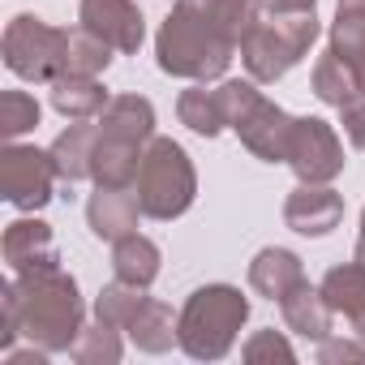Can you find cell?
<instances>
[{"label":"cell","mask_w":365,"mask_h":365,"mask_svg":"<svg viewBox=\"0 0 365 365\" xmlns=\"http://www.w3.org/2000/svg\"><path fill=\"white\" fill-rule=\"evenodd\" d=\"M14 292H18L22 335L48 352H73V344L86 327V305H82L78 279L56 262V267L14 275Z\"/></svg>","instance_id":"1"},{"label":"cell","mask_w":365,"mask_h":365,"mask_svg":"<svg viewBox=\"0 0 365 365\" xmlns=\"http://www.w3.org/2000/svg\"><path fill=\"white\" fill-rule=\"evenodd\" d=\"M237 56V43L228 35H220L207 18H198L190 5L168 9V18L159 22L155 35V61L168 78H185V82H215L228 73Z\"/></svg>","instance_id":"2"},{"label":"cell","mask_w":365,"mask_h":365,"mask_svg":"<svg viewBox=\"0 0 365 365\" xmlns=\"http://www.w3.org/2000/svg\"><path fill=\"white\" fill-rule=\"evenodd\" d=\"M250 322V297L232 284H207L194 288L180 305V352L194 361H220L232 352L241 327Z\"/></svg>","instance_id":"3"},{"label":"cell","mask_w":365,"mask_h":365,"mask_svg":"<svg viewBox=\"0 0 365 365\" xmlns=\"http://www.w3.org/2000/svg\"><path fill=\"white\" fill-rule=\"evenodd\" d=\"M215 95H220L228 129L241 138V146L254 159L288 163V138H292V120L297 116H288L275 99H267L254 78H224Z\"/></svg>","instance_id":"4"},{"label":"cell","mask_w":365,"mask_h":365,"mask_svg":"<svg viewBox=\"0 0 365 365\" xmlns=\"http://www.w3.org/2000/svg\"><path fill=\"white\" fill-rule=\"evenodd\" d=\"M318 14H258L241 39V65L254 82H279L292 65H301L309 56V48L318 43Z\"/></svg>","instance_id":"5"},{"label":"cell","mask_w":365,"mask_h":365,"mask_svg":"<svg viewBox=\"0 0 365 365\" xmlns=\"http://www.w3.org/2000/svg\"><path fill=\"white\" fill-rule=\"evenodd\" d=\"M133 194H138L146 220H159V224L180 220L198 198V172H194L190 150L172 138H150L138 180H133Z\"/></svg>","instance_id":"6"},{"label":"cell","mask_w":365,"mask_h":365,"mask_svg":"<svg viewBox=\"0 0 365 365\" xmlns=\"http://www.w3.org/2000/svg\"><path fill=\"white\" fill-rule=\"evenodd\" d=\"M65 48H69V31L48 26L35 14H18L5 26V43H0L9 73H18L22 82H35V86H52L65 73Z\"/></svg>","instance_id":"7"},{"label":"cell","mask_w":365,"mask_h":365,"mask_svg":"<svg viewBox=\"0 0 365 365\" xmlns=\"http://www.w3.org/2000/svg\"><path fill=\"white\" fill-rule=\"evenodd\" d=\"M56 180H61V172L52 163V150L22 146V142H9L0 150V190H5L9 207L43 211L56 198Z\"/></svg>","instance_id":"8"},{"label":"cell","mask_w":365,"mask_h":365,"mask_svg":"<svg viewBox=\"0 0 365 365\" xmlns=\"http://www.w3.org/2000/svg\"><path fill=\"white\" fill-rule=\"evenodd\" d=\"M344 146L339 133L322 120V116H297L292 120V138H288V168L297 172V180L305 185H331L344 172Z\"/></svg>","instance_id":"9"},{"label":"cell","mask_w":365,"mask_h":365,"mask_svg":"<svg viewBox=\"0 0 365 365\" xmlns=\"http://www.w3.org/2000/svg\"><path fill=\"white\" fill-rule=\"evenodd\" d=\"M78 22L99 39H108L116 52H138L146 39V18L138 14L133 0H82Z\"/></svg>","instance_id":"10"},{"label":"cell","mask_w":365,"mask_h":365,"mask_svg":"<svg viewBox=\"0 0 365 365\" xmlns=\"http://www.w3.org/2000/svg\"><path fill=\"white\" fill-rule=\"evenodd\" d=\"M339 220H344V198L331 185H305L301 180L284 202V224L301 237H327L339 228Z\"/></svg>","instance_id":"11"},{"label":"cell","mask_w":365,"mask_h":365,"mask_svg":"<svg viewBox=\"0 0 365 365\" xmlns=\"http://www.w3.org/2000/svg\"><path fill=\"white\" fill-rule=\"evenodd\" d=\"M0 254H5V262H9L14 275H26V271H39V267H56V262H61L52 224L31 220V215H26V220H14V224L5 228Z\"/></svg>","instance_id":"12"},{"label":"cell","mask_w":365,"mask_h":365,"mask_svg":"<svg viewBox=\"0 0 365 365\" xmlns=\"http://www.w3.org/2000/svg\"><path fill=\"white\" fill-rule=\"evenodd\" d=\"M142 155L146 146L142 142H129V138H116V133H103L95 138V155H91V180L103 190H133L138 180V168H142Z\"/></svg>","instance_id":"13"},{"label":"cell","mask_w":365,"mask_h":365,"mask_svg":"<svg viewBox=\"0 0 365 365\" xmlns=\"http://www.w3.org/2000/svg\"><path fill=\"white\" fill-rule=\"evenodd\" d=\"M138 215H142V202H138L133 190H103V185H95V194L86 202V224L108 245H116L120 237L138 232Z\"/></svg>","instance_id":"14"},{"label":"cell","mask_w":365,"mask_h":365,"mask_svg":"<svg viewBox=\"0 0 365 365\" xmlns=\"http://www.w3.org/2000/svg\"><path fill=\"white\" fill-rule=\"evenodd\" d=\"M305 284V262L292 254V250H284V245H267V250H258L254 254V262H250V288L258 292V297H267V301H284L292 288H301Z\"/></svg>","instance_id":"15"},{"label":"cell","mask_w":365,"mask_h":365,"mask_svg":"<svg viewBox=\"0 0 365 365\" xmlns=\"http://www.w3.org/2000/svg\"><path fill=\"white\" fill-rule=\"evenodd\" d=\"M279 314H284V327L292 335H305L314 344H322L331 335V322H335V309L327 305V297L318 288H309V279L279 301Z\"/></svg>","instance_id":"16"},{"label":"cell","mask_w":365,"mask_h":365,"mask_svg":"<svg viewBox=\"0 0 365 365\" xmlns=\"http://www.w3.org/2000/svg\"><path fill=\"white\" fill-rule=\"evenodd\" d=\"M108 91L99 78L91 73H61L52 82V108L65 116V120H99V112L108 108Z\"/></svg>","instance_id":"17"},{"label":"cell","mask_w":365,"mask_h":365,"mask_svg":"<svg viewBox=\"0 0 365 365\" xmlns=\"http://www.w3.org/2000/svg\"><path fill=\"white\" fill-rule=\"evenodd\" d=\"M95 125L103 133H116V138H129V142L146 146L155 138V103L146 95H112Z\"/></svg>","instance_id":"18"},{"label":"cell","mask_w":365,"mask_h":365,"mask_svg":"<svg viewBox=\"0 0 365 365\" xmlns=\"http://www.w3.org/2000/svg\"><path fill=\"white\" fill-rule=\"evenodd\" d=\"M176 322H180V314H172V305H168V301L146 297V301H142V309L133 314V322H129L125 331H129V339H133V348H138V352L159 356V352H168L172 344H180Z\"/></svg>","instance_id":"19"},{"label":"cell","mask_w":365,"mask_h":365,"mask_svg":"<svg viewBox=\"0 0 365 365\" xmlns=\"http://www.w3.org/2000/svg\"><path fill=\"white\" fill-rule=\"evenodd\" d=\"M95 138H99V125L95 120H73L48 150H52V163L61 172L65 185H78V180H91V155H95Z\"/></svg>","instance_id":"20"},{"label":"cell","mask_w":365,"mask_h":365,"mask_svg":"<svg viewBox=\"0 0 365 365\" xmlns=\"http://www.w3.org/2000/svg\"><path fill=\"white\" fill-rule=\"evenodd\" d=\"M159 267H163V254H159V245H155L150 237H142V232H129V237H120V241L112 245V271H116V279H125V284L150 288V284L159 279Z\"/></svg>","instance_id":"21"},{"label":"cell","mask_w":365,"mask_h":365,"mask_svg":"<svg viewBox=\"0 0 365 365\" xmlns=\"http://www.w3.org/2000/svg\"><path fill=\"white\" fill-rule=\"evenodd\" d=\"M318 292L327 297V305L335 309V314H344L348 322L365 309V267L352 258V262H344V267H331L327 275H322V284H318Z\"/></svg>","instance_id":"22"},{"label":"cell","mask_w":365,"mask_h":365,"mask_svg":"<svg viewBox=\"0 0 365 365\" xmlns=\"http://www.w3.org/2000/svg\"><path fill=\"white\" fill-rule=\"evenodd\" d=\"M176 116H180V125L194 129L198 138H220V133L228 129L224 108H220V95L207 91V82H198V86H190V91H180V99H176Z\"/></svg>","instance_id":"23"},{"label":"cell","mask_w":365,"mask_h":365,"mask_svg":"<svg viewBox=\"0 0 365 365\" xmlns=\"http://www.w3.org/2000/svg\"><path fill=\"white\" fill-rule=\"evenodd\" d=\"M314 95L327 103V108H344V103H352V99H361V86H356V73H352V65L348 61H339L331 48L318 56V65H314Z\"/></svg>","instance_id":"24"},{"label":"cell","mask_w":365,"mask_h":365,"mask_svg":"<svg viewBox=\"0 0 365 365\" xmlns=\"http://www.w3.org/2000/svg\"><path fill=\"white\" fill-rule=\"evenodd\" d=\"M180 5H190L198 18H207L220 35H228L237 48L250 31V22L258 18V0H180Z\"/></svg>","instance_id":"25"},{"label":"cell","mask_w":365,"mask_h":365,"mask_svg":"<svg viewBox=\"0 0 365 365\" xmlns=\"http://www.w3.org/2000/svg\"><path fill=\"white\" fill-rule=\"evenodd\" d=\"M112 43L108 39H99L95 31H86L82 22L69 31V48H65V73H91V78H99L108 65H112Z\"/></svg>","instance_id":"26"},{"label":"cell","mask_w":365,"mask_h":365,"mask_svg":"<svg viewBox=\"0 0 365 365\" xmlns=\"http://www.w3.org/2000/svg\"><path fill=\"white\" fill-rule=\"evenodd\" d=\"M142 301H146V288L125 284V279H112V284H103L99 297H95V318L125 331V327L133 322V314L142 309Z\"/></svg>","instance_id":"27"},{"label":"cell","mask_w":365,"mask_h":365,"mask_svg":"<svg viewBox=\"0 0 365 365\" xmlns=\"http://www.w3.org/2000/svg\"><path fill=\"white\" fill-rule=\"evenodd\" d=\"M327 48L339 61H356V52L365 48V0H339V5H335L331 43Z\"/></svg>","instance_id":"28"},{"label":"cell","mask_w":365,"mask_h":365,"mask_svg":"<svg viewBox=\"0 0 365 365\" xmlns=\"http://www.w3.org/2000/svg\"><path fill=\"white\" fill-rule=\"evenodd\" d=\"M125 356V344H120V327H108V322H91L82 327L78 344H73V361L78 365H116Z\"/></svg>","instance_id":"29"},{"label":"cell","mask_w":365,"mask_h":365,"mask_svg":"<svg viewBox=\"0 0 365 365\" xmlns=\"http://www.w3.org/2000/svg\"><path fill=\"white\" fill-rule=\"evenodd\" d=\"M39 116H43V108H39L35 95H26V91H5L0 95V138L5 142H18L22 133L39 129Z\"/></svg>","instance_id":"30"},{"label":"cell","mask_w":365,"mask_h":365,"mask_svg":"<svg viewBox=\"0 0 365 365\" xmlns=\"http://www.w3.org/2000/svg\"><path fill=\"white\" fill-rule=\"evenodd\" d=\"M241 356H245L250 365H258V361H297V348H292L279 331H254V335L241 344Z\"/></svg>","instance_id":"31"},{"label":"cell","mask_w":365,"mask_h":365,"mask_svg":"<svg viewBox=\"0 0 365 365\" xmlns=\"http://www.w3.org/2000/svg\"><path fill=\"white\" fill-rule=\"evenodd\" d=\"M318 361L322 365H339V361H365V339L356 344V339H335V335H327L322 344H318Z\"/></svg>","instance_id":"32"},{"label":"cell","mask_w":365,"mask_h":365,"mask_svg":"<svg viewBox=\"0 0 365 365\" xmlns=\"http://www.w3.org/2000/svg\"><path fill=\"white\" fill-rule=\"evenodd\" d=\"M339 125H344V138H348L356 150H365V99L344 103V108H339Z\"/></svg>","instance_id":"33"},{"label":"cell","mask_w":365,"mask_h":365,"mask_svg":"<svg viewBox=\"0 0 365 365\" xmlns=\"http://www.w3.org/2000/svg\"><path fill=\"white\" fill-rule=\"evenodd\" d=\"M318 0H258V14H305Z\"/></svg>","instance_id":"34"},{"label":"cell","mask_w":365,"mask_h":365,"mask_svg":"<svg viewBox=\"0 0 365 365\" xmlns=\"http://www.w3.org/2000/svg\"><path fill=\"white\" fill-rule=\"evenodd\" d=\"M352 65V73H356V86H361V99H365V48L356 52V61H348Z\"/></svg>","instance_id":"35"},{"label":"cell","mask_w":365,"mask_h":365,"mask_svg":"<svg viewBox=\"0 0 365 365\" xmlns=\"http://www.w3.org/2000/svg\"><path fill=\"white\" fill-rule=\"evenodd\" d=\"M352 331H356V339H365V309H361V314L352 318Z\"/></svg>","instance_id":"36"},{"label":"cell","mask_w":365,"mask_h":365,"mask_svg":"<svg viewBox=\"0 0 365 365\" xmlns=\"http://www.w3.org/2000/svg\"><path fill=\"white\" fill-rule=\"evenodd\" d=\"M352 258H356V262L365 267V237H356V250H352Z\"/></svg>","instance_id":"37"},{"label":"cell","mask_w":365,"mask_h":365,"mask_svg":"<svg viewBox=\"0 0 365 365\" xmlns=\"http://www.w3.org/2000/svg\"><path fill=\"white\" fill-rule=\"evenodd\" d=\"M361 237H365V211H361Z\"/></svg>","instance_id":"38"}]
</instances>
